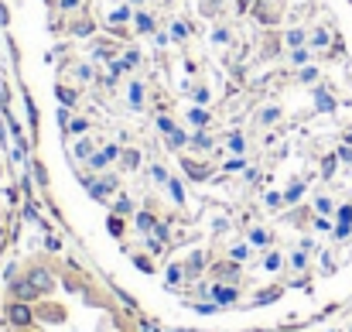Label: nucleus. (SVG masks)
I'll use <instances>...</instances> for the list:
<instances>
[{
    "label": "nucleus",
    "instance_id": "obj_1",
    "mask_svg": "<svg viewBox=\"0 0 352 332\" xmlns=\"http://www.w3.org/2000/svg\"><path fill=\"white\" fill-rule=\"evenodd\" d=\"M45 185L188 332L352 305V0H0Z\"/></svg>",
    "mask_w": 352,
    "mask_h": 332
}]
</instances>
